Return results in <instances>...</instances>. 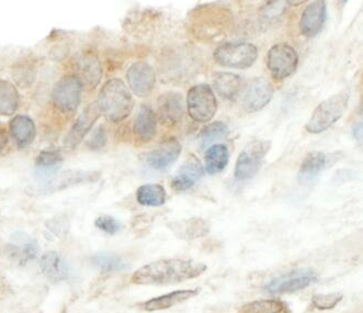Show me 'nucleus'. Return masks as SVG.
I'll list each match as a JSON object with an SVG mask.
<instances>
[{"mask_svg":"<svg viewBox=\"0 0 363 313\" xmlns=\"http://www.w3.org/2000/svg\"><path fill=\"white\" fill-rule=\"evenodd\" d=\"M157 116L154 110L147 104L140 106L133 126L136 138L142 142L152 141L157 133Z\"/></svg>","mask_w":363,"mask_h":313,"instance_id":"nucleus-19","label":"nucleus"},{"mask_svg":"<svg viewBox=\"0 0 363 313\" xmlns=\"http://www.w3.org/2000/svg\"><path fill=\"white\" fill-rule=\"evenodd\" d=\"M80 82L88 88H96L102 77V67L95 54L86 53L80 56L77 63Z\"/></svg>","mask_w":363,"mask_h":313,"instance_id":"nucleus-22","label":"nucleus"},{"mask_svg":"<svg viewBox=\"0 0 363 313\" xmlns=\"http://www.w3.org/2000/svg\"><path fill=\"white\" fill-rule=\"evenodd\" d=\"M274 96V87L264 77L254 78L242 89V106L248 114L264 109Z\"/></svg>","mask_w":363,"mask_h":313,"instance_id":"nucleus-10","label":"nucleus"},{"mask_svg":"<svg viewBox=\"0 0 363 313\" xmlns=\"http://www.w3.org/2000/svg\"><path fill=\"white\" fill-rule=\"evenodd\" d=\"M354 138H357V140H359V141H360L361 138H362V126H361L360 123H359L358 126H357L356 128H354Z\"/></svg>","mask_w":363,"mask_h":313,"instance_id":"nucleus-39","label":"nucleus"},{"mask_svg":"<svg viewBox=\"0 0 363 313\" xmlns=\"http://www.w3.org/2000/svg\"><path fill=\"white\" fill-rule=\"evenodd\" d=\"M230 134V129L224 122L216 121L208 124L202 130L199 140L202 148L213 144L214 142L225 138Z\"/></svg>","mask_w":363,"mask_h":313,"instance_id":"nucleus-32","label":"nucleus"},{"mask_svg":"<svg viewBox=\"0 0 363 313\" xmlns=\"http://www.w3.org/2000/svg\"><path fill=\"white\" fill-rule=\"evenodd\" d=\"M327 19V6L325 0H314L303 11L300 20L301 33L306 38H314L324 29Z\"/></svg>","mask_w":363,"mask_h":313,"instance_id":"nucleus-15","label":"nucleus"},{"mask_svg":"<svg viewBox=\"0 0 363 313\" xmlns=\"http://www.w3.org/2000/svg\"><path fill=\"white\" fill-rule=\"evenodd\" d=\"M101 116L97 102L90 104L84 110L83 114H80L75 123L70 128L69 132L64 140V145L68 150H74L79 145L80 142L83 141L84 138L89 133L92 126L96 123Z\"/></svg>","mask_w":363,"mask_h":313,"instance_id":"nucleus-12","label":"nucleus"},{"mask_svg":"<svg viewBox=\"0 0 363 313\" xmlns=\"http://www.w3.org/2000/svg\"><path fill=\"white\" fill-rule=\"evenodd\" d=\"M186 112L184 100L180 94L168 92L158 98V117L168 128L177 126L182 121Z\"/></svg>","mask_w":363,"mask_h":313,"instance_id":"nucleus-13","label":"nucleus"},{"mask_svg":"<svg viewBox=\"0 0 363 313\" xmlns=\"http://www.w3.org/2000/svg\"><path fill=\"white\" fill-rule=\"evenodd\" d=\"M39 250V244L31 236L25 232H16L10 238L6 252L10 260L19 265H25L37 258Z\"/></svg>","mask_w":363,"mask_h":313,"instance_id":"nucleus-16","label":"nucleus"},{"mask_svg":"<svg viewBox=\"0 0 363 313\" xmlns=\"http://www.w3.org/2000/svg\"><path fill=\"white\" fill-rule=\"evenodd\" d=\"M182 143L177 138H172L164 142L160 148L146 154L145 162L155 170H165L176 163L182 154Z\"/></svg>","mask_w":363,"mask_h":313,"instance_id":"nucleus-17","label":"nucleus"},{"mask_svg":"<svg viewBox=\"0 0 363 313\" xmlns=\"http://www.w3.org/2000/svg\"><path fill=\"white\" fill-rule=\"evenodd\" d=\"M95 226L99 230L104 231V234H109V236H114V234H119L122 230V224L119 220L111 216H100L96 219Z\"/></svg>","mask_w":363,"mask_h":313,"instance_id":"nucleus-35","label":"nucleus"},{"mask_svg":"<svg viewBox=\"0 0 363 313\" xmlns=\"http://www.w3.org/2000/svg\"><path fill=\"white\" fill-rule=\"evenodd\" d=\"M100 178V172H86V170H66L61 175L55 176L50 182L39 188L40 194H53L76 185L96 182Z\"/></svg>","mask_w":363,"mask_h":313,"instance_id":"nucleus-11","label":"nucleus"},{"mask_svg":"<svg viewBox=\"0 0 363 313\" xmlns=\"http://www.w3.org/2000/svg\"><path fill=\"white\" fill-rule=\"evenodd\" d=\"M40 266L44 276L54 282H63L67 280L70 275L68 263L54 251H50L42 256Z\"/></svg>","mask_w":363,"mask_h":313,"instance_id":"nucleus-20","label":"nucleus"},{"mask_svg":"<svg viewBox=\"0 0 363 313\" xmlns=\"http://www.w3.org/2000/svg\"><path fill=\"white\" fill-rule=\"evenodd\" d=\"M318 280V274L314 270L303 268L274 278L266 285V290L272 295L294 294L308 288Z\"/></svg>","mask_w":363,"mask_h":313,"instance_id":"nucleus-9","label":"nucleus"},{"mask_svg":"<svg viewBox=\"0 0 363 313\" xmlns=\"http://www.w3.org/2000/svg\"><path fill=\"white\" fill-rule=\"evenodd\" d=\"M298 55L292 46L286 43H279L269 50L267 65L272 77L278 80L290 77L296 71Z\"/></svg>","mask_w":363,"mask_h":313,"instance_id":"nucleus-7","label":"nucleus"},{"mask_svg":"<svg viewBox=\"0 0 363 313\" xmlns=\"http://www.w3.org/2000/svg\"><path fill=\"white\" fill-rule=\"evenodd\" d=\"M126 79L136 96L147 97L155 87L156 74L152 66L138 62L128 68Z\"/></svg>","mask_w":363,"mask_h":313,"instance_id":"nucleus-14","label":"nucleus"},{"mask_svg":"<svg viewBox=\"0 0 363 313\" xmlns=\"http://www.w3.org/2000/svg\"><path fill=\"white\" fill-rule=\"evenodd\" d=\"M238 313H290V310L282 301L262 299L242 304Z\"/></svg>","mask_w":363,"mask_h":313,"instance_id":"nucleus-30","label":"nucleus"},{"mask_svg":"<svg viewBox=\"0 0 363 313\" xmlns=\"http://www.w3.org/2000/svg\"><path fill=\"white\" fill-rule=\"evenodd\" d=\"M8 143V136L6 133L5 129L0 128V153L5 150L6 145Z\"/></svg>","mask_w":363,"mask_h":313,"instance_id":"nucleus-38","label":"nucleus"},{"mask_svg":"<svg viewBox=\"0 0 363 313\" xmlns=\"http://www.w3.org/2000/svg\"><path fill=\"white\" fill-rule=\"evenodd\" d=\"M230 160V150L224 144L210 146L206 153V170L210 175H216L225 170Z\"/></svg>","mask_w":363,"mask_h":313,"instance_id":"nucleus-27","label":"nucleus"},{"mask_svg":"<svg viewBox=\"0 0 363 313\" xmlns=\"http://www.w3.org/2000/svg\"><path fill=\"white\" fill-rule=\"evenodd\" d=\"M272 148L268 140H254L242 150L235 166V178L240 182L250 180L257 175L264 158Z\"/></svg>","mask_w":363,"mask_h":313,"instance_id":"nucleus-6","label":"nucleus"},{"mask_svg":"<svg viewBox=\"0 0 363 313\" xmlns=\"http://www.w3.org/2000/svg\"><path fill=\"white\" fill-rule=\"evenodd\" d=\"M10 134L18 148H25L31 145L37 136V128L33 120L27 116H16L10 121Z\"/></svg>","mask_w":363,"mask_h":313,"instance_id":"nucleus-21","label":"nucleus"},{"mask_svg":"<svg viewBox=\"0 0 363 313\" xmlns=\"http://www.w3.org/2000/svg\"><path fill=\"white\" fill-rule=\"evenodd\" d=\"M97 104L101 116L116 123L123 121L131 114L134 100L123 80L112 78L100 90Z\"/></svg>","mask_w":363,"mask_h":313,"instance_id":"nucleus-2","label":"nucleus"},{"mask_svg":"<svg viewBox=\"0 0 363 313\" xmlns=\"http://www.w3.org/2000/svg\"><path fill=\"white\" fill-rule=\"evenodd\" d=\"M19 92L13 84L0 79V116H13L19 107Z\"/></svg>","mask_w":363,"mask_h":313,"instance_id":"nucleus-29","label":"nucleus"},{"mask_svg":"<svg viewBox=\"0 0 363 313\" xmlns=\"http://www.w3.org/2000/svg\"><path fill=\"white\" fill-rule=\"evenodd\" d=\"M214 89L224 99H235L242 89V79L240 76L233 73H216L213 76Z\"/></svg>","mask_w":363,"mask_h":313,"instance_id":"nucleus-24","label":"nucleus"},{"mask_svg":"<svg viewBox=\"0 0 363 313\" xmlns=\"http://www.w3.org/2000/svg\"><path fill=\"white\" fill-rule=\"evenodd\" d=\"M108 143V136L106 128L104 126H98L97 129L94 130L90 134L89 140L87 141V148L91 150H99L106 148Z\"/></svg>","mask_w":363,"mask_h":313,"instance_id":"nucleus-36","label":"nucleus"},{"mask_svg":"<svg viewBox=\"0 0 363 313\" xmlns=\"http://www.w3.org/2000/svg\"><path fill=\"white\" fill-rule=\"evenodd\" d=\"M63 156L57 150H43L38 155L35 168H54L62 166Z\"/></svg>","mask_w":363,"mask_h":313,"instance_id":"nucleus-33","label":"nucleus"},{"mask_svg":"<svg viewBox=\"0 0 363 313\" xmlns=\"http://www.w3.org/2000/svg\"><path fill=\"white\" fill-rule=\"evenodd\" d=\"M350 92L342 90L336 95L324 100L313 112L312 117L306 123V131L313 134L322 133L330 129L344 116L348 108Z\"/></svg>","mask_w":363,"mask_h":313,"instance_id":"nucleus-3","label":"nucleus"},{"mask_svg":"<svg viewBox=\"0 0 363 313\" xmlns=\"http://www.w3.org/2000/svg\"><path fill=\"white\" fill-rule=\"evenodd\" d=\"M214 60L223 67L246 70L252 67L258 57L256 46L247 42H228L214 51Z\"/></svg>","mask_w":363,"mask_h":313,"instance_id":"nucleus-4","label":"nucleus"},{"mask_svg":"<svg viewBox=\"0 0 363 313\" xmlns=\"http://www.w3.org/2000/svg\"><path fill=\"white\" fill-rule=\"evenodd\" d=\"M289 0H268L264 8V16L269 18L277 17L286 10Z\"/></svg>","mask_w":363,"mask_h":313,"instance_id":"nucleus-37","label":"nucleus"},{"mask_svg":"<svg viewBox=\"0 0 363 313\" xmlns=\"http://www.w3.org/2000/svg\"><path fill=\"white\" fill-rule=\"evenodd\" d=\"M342 298L344 296L342 294L315 295L313 296L312 302L318 310H330L335 308Z\"/></svg>","mask_w":363,"mask_h":313,"instance_id":"nucleus-34","label":"nucleus"},{"mask_svg":"<svg viewBox=\"0 0 363 313\" xmlns=\"http://www.w3.org/2000/svg\"><path fill=\"white\" fill-rule=\"evenodd\" d=\"M170 229L174 231L178 238L184 240H194L208 234L210 226L203 219L192 218L174 222L170 224Z\"/></svg>","mask_w":363,"mask_h":313,"instance_id":"nucleus-25","label":"nucleus"},{"mask_svg":"<svg viewBox=\"0 0 363 313\" xmlns=\"http://www.w3.org/2000/svg\"><path fill=\"white\" fill-rule=\"evenodd\" d=\"M167 192L162 185H143L136 192V200L138 204L145 207H160L165 204Z\"/></svg>","mask_w":363,"mask_h":313,"instance_id":"nucleus-28","label":"nucleus"},{"mask_svg":"<svg viewBox=\"0 0 363 313\" xmlns=\"http://www.w3.org/2000/svg\"><path fill=\"white\" fill-rule=\"evenodd\" d=\"M91 264L104 273L121 272L126 268V263L120 256L107 253H99L92 256Z\"/></svg>","mask_w":363,"mask_h":313,"instance_id":"nucleus-31","label":"nucleus"},{"mask_svg":"<svg viewBox=\"0 0 363 313\" xmlns=\"http://www.w3.org/2000/svg\"><path fill=\"white\" fill-rule=\"evenodd\" d=\"M206 268V264L191 260L166 258L148 263L138 268L132 276V282L143 286L179 284L201 276Z\"/></svg>","mask_w":363,"mask_h":313,"instance_id":"nucleus-1","label":"nucleus"},{"mask_svg":"<svg viewBox=\"0 0 363 313\" xmlns=\"http://www.w3.org/2000/svg\"><path fill=\"white\" fill-rule=\"evenodd\" d=\"M82 92L83 84L79 77L74 75L64 76L54 86L52 92L54 106L65 114L75 111L79 107Z\"/></svg>","mask_w":363,"mask_h":313,"instance_id":"nucleus-8","label":"nucleus"},{"mask_svg":"<svg viewBox=\"0 0 363 313\" xmlns=\"http://www.w3.org/2000/svg\"><path fill=\"white\" fill-rule=\"evenodd\" d=\"M200 292V289H188V290H177L157 298L150 299L144 302L143 308L148 312L152 311L166 310L177 304H184L186 300L194 298Z\"/></svg>","mask_w":363,"mask_h":313,"instance_id":"nucleus-23","label":"nucleus"},{"mask_svg":"<svg viewBox=\"0 0 363 313\" xmlns=\"http://www.w3.org/2000/svg\"><path fill=\"white\" fill-rule=\"evenodd\" d=\"M349 0H338L339 5L342 6V7H344V6H346V4L348 3Z\"/></svg>","mask_w":363,"mask_h":313,"instance_id":"nucleus-40","label":"nucleus"},{"mask_svg":"<svg viewBox=\"0 0 363 313\" xmlns=\"http://www.w3.org/2000/svg\"><path fill=\"white\" fill-rule=\"evenodd\" d=\"M186 110L191 119L200 123L213 119L218 110L213 89L206 84H199L190 88L186 95Z\"/></svg>","mask_w":363,"mask_h":313,"instance_id":"nucleus-5","label":"nucleus"},{"mask_svg":"<svg viewBox=\"0 0 363 313\" xmlns=\"http://www.w3.org/2000/svg\"><path fill=\"white\" fill-rule=\"evenodd\" d=\"M327 156L322 152H312L306 156L298 170V180L302 184H308L316 180L320 172L326 168Z\"/></svg>","mask_w":363,"mask_h":313,"instance_id":"nucleus-26","label":"nucleus"},{"mask_svg":"<svg viewBox=\"0 0 363 313\" xmlns=\"http://www.w3.org/2000/svg\"><path fill=\"white\" fill-rule=\"evenodd\" d=\"M204 175V168L201 162L191 155L182 164L177 175L172 180V188L174 192H184L191 190L194 185Z\"/></svg>","mask_w":363,"mask_h":313,"instance_id":"nucleus-18","label":"nucleus"}]
</instances>
